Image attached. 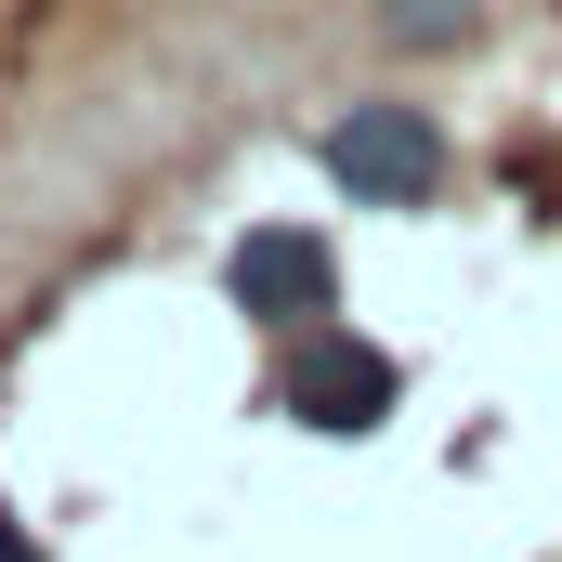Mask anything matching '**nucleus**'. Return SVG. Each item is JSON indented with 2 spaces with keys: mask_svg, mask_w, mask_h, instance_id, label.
Instances as JSON below:
<instances>
[{
  "mask_svg": "<svg viewBox=\"0 0 562 562\" xmlns=\"http://www.w3.org/2000/svg\"><path fill=\"white\" fill-rule=\"evenodd\" d=\"M327 183H353V196L406 210V196L445 183V132H431L419 105H353V119H327Z\"/></svg>",
  "mask_w": 562,
  "mask_h": 562,
  "instance_id": "1",
  "label": "nucleus"
},
{
  "mask_svg": "<svg viewBox=\"0 0 562 562\" xmlns=\"http://www.w3.org/2000/svg\"><path fill=\"white\" fill-rule=\"evenodd\" d=\"M288 419L380 431L393 419V353H380V340H340V327H301V353H288Z\"/></svg>",
  "mask_w": 562,
  "mask_h": 562,
  "instance_id": "2",
  "label": "nucleus"
},
{
  "mask_svg": "<svg viewBox=\"0 0 562 562\" xmlns=\"http://www.w3.org/2000/svg\"><path fill=\"white\" fill-rule=\"evenodd\" d=\"M236 301H249L262 327H314V314L340 301V262H327V236H301V223H262V236H236Z\"/></svg>",
  "mask_w": 562,
  "mask_h": 562,
  "instance_id": "3",
  "label": "nucleus"
},
{
  "mask_svg": "<svg viewBox=\"0 0 562 562\" xmlns=\"http://www.w3.org/2000/svg\"><path fill=\"white\" fill-rule=\"evenodd\" d=\"M380 26H393V40H458L471 0H380Z\"/></svg>",
  "mask_w": 562,
  "mask_h": 562,
  "instance_id": "4",
  "label": "nucleus"
},
{
  "mask_svg": "<svg viewBox=\"0 0 562 562\" xmlns=\"http://www.w3.org/2000/svg\"><path fill=\"white\" fill-rule=\"evenodd\" d=\"M0 562H40V550H26V537H13V510H0Z\"/></svg>",
  "mask_w": 562,
  "mask_h": 562,
  "instance_id": "5",
  "label": "nucleus"
}]
</instances>
